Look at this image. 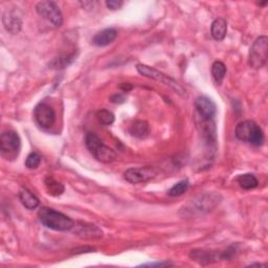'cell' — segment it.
Returning <instances> with one entry per match:
<instances>
[{"label": "cell", "mask_w": 268, "mask_h": 268, "mask_svg": "<svg viewBox=\"0 0 268 268\" xmlns=\"http://www.w3.org/2000/svg\"><path fill=\"white\" fill-rule=\"evenodd\" d=\"M189 186H190V183L188 179L180 180L179 182L175 183L174 186L169 190V195L172 197L181 196L187 192V190L189 189Z\"/></svg>", "instance_id": "cb8c5ba5"}, {"label": "cell", "mask_w": 268, "mask_h": 268, "mask_svg": "<svg viewBox=\"0 0 268 268\" xmlns=\"http://www.w3.org/2000/svg\"><path fill=\"white\" fill-rule=\"evenodd\" d=\"M200 127V132L205 142L211 147L216 144L217 132L214 119H202L200 118V124H197Z\"/></svg>", "instance_id": "7c38bea8"}, {"label": "cell", "mask_w": 268, "mask_h": 268, "mask_svg": "<svg viewBox=\"0 0 268 268\" xmlns=\"http://www.w3.org/2000/svg\"><path fill=\"white\" fill-rule=\"evenodd\" d=\"M40 163H41V156L36 152L30 153L25 160V167L31 170L38 168Z\"/></svg>", "instance_id": "484cf974"}, {"label": "cell", "mask_w": 268, "mask_h": 268, "mask_svg": "<svg viewBox=\"0 0 268 268\" xmlns=\"http://www.w3.org/2000/svg\"><path fill=\"white\" fill-rule=\"evenodd\" d=\"M190 257L194 261H196L202 265L209 264L214 261H217V256L211 252H205V251H192Z\"/></svg>", "instance_id": "d6986e66"}, {"label": "cell", "mask_w": 268, "mask_h": 268, "mask_svg": "<svg viewBox=\"0 0 268 268\" xmlns=\"http://www.w3.org/2000/svg\"><path fill=\"white\" fill-rule=\"evenodd\" d=\"M173 264L168 262V261H164V262H154V263H147V264H143L142 266H149V267H154V266H159V267H164V266H172Z\"/></svg>", "instance_id": "f1b7e54d"}, {"label": "cell", "mask_w": 268, "mask_h": 268, "mask_svg": "<svg viewBox=\"0 0 268 268\" xmlns=\"http://www.w3.org/2000/svg\"><path fill=\"white\" fill-rule=\"evenodd\" d=\"M225 73H226V66L224 65V63H222L221 61L214 62V64L212 65V76L216 81L217 84L220 85L221 83H222L225 77Z\"/></svg>", "instance_id": "7402d4cb"}, {"label": "cell", "mask_w": 268, "mask_h": 268, "mask_svg": "<svg viewBox=\"0 0 268 268\" xmlns=\"http://www.w3.org/2000/svg\"><path fill=\"white\" fill-rule=\"evenodd\" d=\"M2 23L4 29L13 35H16L21 31L22 20L16 11H6L2 17Z\"/></svg>", "instance_id": "4fadbf2b"}, {"label": "cell", "mask_w": 268, "mask_h": 268, "mask_svg": "<svg viewBox=\"0 0 268 268\" xmlns=\"http://www.w3.org/2000/svg\"><path fill=\"white\" fill-rule=\"evenodd\" d=\"M72 228H76L75 229L76 235L84 239H98L103 236L102 235L103 234L102 233V230L94 224L79 222V223H75Z\"/></svg>", "instance_id": "5bb4252c"}, {"label": "cell", "mask_w": 268, "mask_h": 268, "mask_svg": "<svg viewBox=\"0 0 268 268\" xmlns=\"http://www.w3.org/2000/svg\"><path fill=\"white\" fill-rule=\"evenodd\" d=\"M251 266H265V265H263V264H252Z\"/></svg>", "instance_id": "4dcf8cb0"}, {"label": "cell", "mask_w": 268, "mask_h": 268, "mask_svg": "<svg viewBox=\"0 0 268 268\" xmlns=\"http://www.w3.org/2000/svg\"><path fill=\"white\" fill-rule=\"evenodd\" d=\"M44 184L48 193L52 196H60L64 193V186L59 181H57L53 177H46L44 180Z\"/></svg>", "instance_id": "ffe728a7"}, {"label": "cell", "mask_w": 268, "mask_h": 268, "mask_svg": "<svg viewBox=\"0 0 268 268\" xmlns=\"http://www.w3.org/2000/svg\"><path fill=\"white\" fill-rule=\"evenodd\" d=\"M21 140L15 131H5L0 137V151L3 159L14 161L20 153Z\"/></svg>", "instance_id": "8992f818"}, {"label": "cell", "mask_w": 268, "mask_h": 268, "mask_svg": "<svg viewBox=\"0 0 268 268\" xmlns=\"http://www.w3.org/2000/svg\"><path fill=\"white\" fill-rule=\"evenodd\" d=\"M129 132L136 138H146L150 133V127L146 121H136L131 125Z\"/></svg>", "instance_id": "ac0fdd59"}, {"label": "cell", "mask_w": 268, "mask_h": 268, "mask_svg": "<svg viewBox=\"0 0 268 268\" xmlns=\"http://www.w3.org/2000/svg\"><path fill=\"white\" fill-rule=\"evenodd\" d=\"M19 200L22 206L27 210H35L39 207V199L27 189H22L19 192Z\"/></svg>", "instance_id": "e0dca14e"}, {"label": "cell", "mask_w": 268, "mask_h": 268, "mask_svg": "<svg viewBox=\"0 0 268 268\" xmlns=\"http://www.w3.org/2000/svg\"><path fill=\"white\" fill-rule=\"evenodd\" d=\"M117 37V31L115 29H105L103 31L99 32L95 35L92 38V44L99 46V48H103V46H107L110 43H112Z\"/></svg>", "instance_id": "9a60e30c"}, {"label": "cell", "mask_w": 268, "mask_h": 268, "mask_svg": "<svg viewBox=\"0 0 268 268\" xmlns=\"http://www.w3.org/2000/svg\"><path fill=\"white\" fill-rule=\"evenodd\" d=\"M124 4L123 1H119V0H109V1H106V5L109 8V10H118L121 8V6Z\"/></svg>", "instance_id": "4316f807"}, {"label": "cell", "mask_w": 268, "mask_h": 268, "mask_svg": "<svg viewBox=\"0 0 268 268\" xmlns=\"http://www.w3.org/2000/svg\"><path fill=\"white\" fill-rule=\"evenodd\" d=\"M196 112L199 118L202 119H213L216 114V105L208 97H198L195 102H194Z\"/></svg>", "instance_id": "8fae6325"}, {"label": "cell", "mask_w": 268, "mask_h": 268, "mask_svg": "<svg viewBox=\"0 0 268 268\" xmlns=\"http://www.w3.org/2000/svg\"><path fill=\"white\" fill-rule=\"evenodd\" d=\"M35 121L40 128L50 129L56 121V113L52 106L46 103H39L34 110Z\"/></svg>", "instance_id": "9c48e42d"}, {"label": "cell", "mask_w": 268, "mask_h": 268, "mask_svg": "<svg viewBox=\"0 0 268 268\" xmlns=\"http://www.w3.org/2000/svg\"><path fill=\"white\" fill-rule=\"evenodd\" d=\"M221 196L216 193H206L190 200L180 209L179 214L182 217H198L208 214L217 208L221 202Z\"/></svg>", "instance_id": "6da1fadb"}, {"label": "cell", "mask_w": 268, "mask_h": 268, "mask_svg": "<svg viewBox=\"0 0 268 268\" xmlns=\"http://www.w3.org/2000/svg\"><path fill=\"white\" fill-rule=\"evenodd\" d=\"M38 217L44 226L58 232L70 230L75 225V222L68 216L51 208H41L38 212Z\"/></svg>", "instance_id": "7a4b0ae2"}, {"label": "cell", "mask_w": 268, "mask_h": 268, "mask_svg": "<svg viewBox=\"0 0 268 268\" xmlns=\"http://www.w3.org/2000/svg\"><path fill=\"white\" fill-rule=\"evenodd\" d=\"M75 59V54H68V56H60L58 58H54L51 63L50 66L54 69H61L65 68Z\"/></svg>", "instance_id": "603a6c76"}, {"label": "cell", "mask_w": 268, "mask_h": 268, "mask_svg": "<svg viewBox=\"0 0 268 268\" xmlns=\"http://www.w3.org/2000/svg\"><path fill=\"white\" fill-rule=\"evenodd\" d=\"M237 182L239 186L244 190H253L257 188L259 184V181L255 175L249 174V173L242 174V175H240V176H238Z\"/></svg>", "instance_id": "44dd1931"}, {"label": "cell", "mask_w": 268, "mask_h": 268, "mask_svg": "<svg viewBox=\"0 0 268 268\" xmlns=\"http://www.w3.org/2000/svg\"><path fill=\"white\" fill-rule=\"evenodd\" d=\"M121 88L124 90V91H128L129 89H131L132 88V86L131 85H129V84H123L122 86H121Z\"/></svg>", "instance_id": "f546056e"}, {"label": "cell", "mask_w": 268, "mask_h": 268, "mask_svg": "<svg viewBox=\"0 0 268 268\" xmlns=\"http://www.w3.org/2000/svg\"><path fill=\"white\" fill-rule=\"evenodd\" d=\"M227 33V23L223 18H217L211 26V34L217 41H222Z\"/></svg>", "instance_id": "2e32d148"}, {"label": "cell", "mask_w": 268, "mask_h": 268, "mask_svg": "<svg viewBox=\"0 0 268 268\" xmlns=\"http://www.w3.org/2000/svg\"><path fill=\"white\" fill-rule=\"evenodd\" d=\"M36 11L54 26L60 27L63 24V15L56 2L40 1L36 5Z\"/></svg>", "instance_id": "ba28073f"}, {"label": "cell", "mask_w": 268, "mask_h": 268, "mask_svg": "<svg viewBox=\"0 0 268 268\" xmlns=\"http://www.w3.org/2000/svg\"><path fill=\"white\" fill-rule=\"evenodd\" d=\"M125 100H126V98H125V96L123 94H116V95L111 97V102H112V103H116V104L124 103Z\"/></svg>", "instance_id": "83f0119b"}, {"label": "cell", "mask_w": 268, "mask_h": 268, "mask_svg": "<svg viewBox=\"0 0 268 268\" xmlns=\"http://www.w3.org/2000/svg\"><path fill=\"white\" fill-rule=\"evenodd\" d=\"M157 174L159 171L154 167H140L128 169L124 174V177L128 182L135 184L150 181L157 176Z\"/></svg>", "instance_id": "30bf717a"}, {"label": "cell", "mask_w": 268, "mask_h": 268, "mask_svg": "<svg viewBox=\"0 0 268 268\" xmlns=\"http://www.w3.org/2000/svg\"><path fill=\"white\" fill-rule=\"evenodd\" d=\"M97 118H98V121L101 124H103L105 126L112 125L114 123V121H115L114 114L111 111H109V110H107V109L99 110V111L97 112Z\"/></svg>", "instance_id": "d4e9b609"}, {"label": "cell", "mask_w": 268, "mask_h": 268, "mask_svg": "<svg viewBox=\"0 0 268 268\" xmlns=\"http://www.w3.org/2000/svg\"><path fill=\"white\" fill-rule=\"evenodd\" d=\"M136 69H137L138 72L141 73L142 76L147 77L149 79H152V80L157 81V82H161V83H163L164 85H168L170 88H172L180 97H182V98H187L188 97L186 89H184L180 84H178L176 81L173 80L169 76L164 75L163 72L157 70V69H155L153 67L145 65V64H137Z\"/></svg>", "instance_id": "5b68a950"}, {"label": "cell", "mask_w": 268, "mask_h": 268, "mask_svg": "<svg viewBox=\"0 0 268 268\" xmlns=\"http://www.w3.org/2000/svg\"><path fill=\"white\" fill-rule=\"evenodd\" d=\"M85 144L88 151L95 159L101 162H112L116 159V153L107 147L101 138L95 133H88L85 138Z\"/></svg>", "instance_id": "3957f363"}, {"label": "cell", "mask_w": 268, "mask_h": 268, "mask_svg": "<svg viewBox=\"0 0 268 268\" xmlns=\"http://www.w3.org/2000/svg\"><path fill=\"white\" fill-rule=\"evenodd\" d=\"M236 136L238 140L251 144L255 147L264 143V133L261 127L254 121H244L236 127Z\"/></svg>", "instance_id": "277c9868"}, {"label": "cell", "mask_w": 268, "mask_h": 268, "mask_svg": "<svg viewBox=\"0 0 268 268\" xmlns=\"http://www.w3.org/2000/svg\"><path fill=\"white\" fill-rule=\"evenodd\" d=\"M268 52V38L266 36H261L254 42L249 51L248 63L249 66L255 69L262 68L267 61Z\"/></svg>", "instance_id": "52a82bcc"}]
</instances>
